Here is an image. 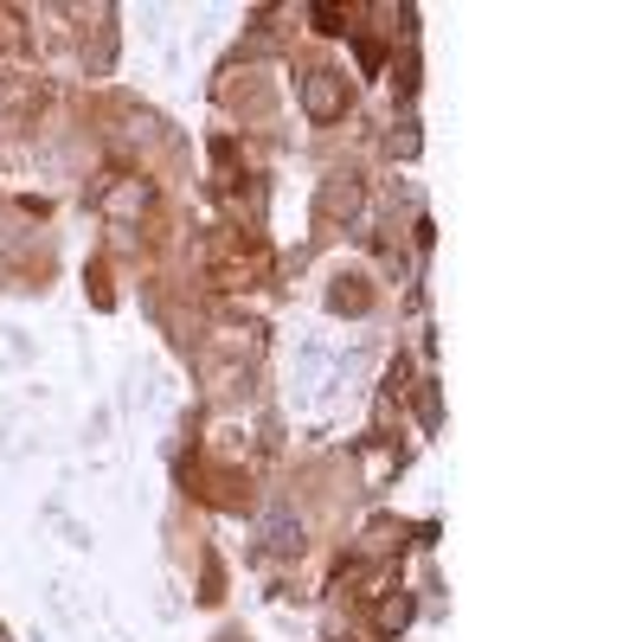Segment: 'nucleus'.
I'll return each instance as SVG.
<instances>
[{
  "label": "nucleus",
  "mask_w": 642,
  "mask_h": 642,
  "mask_svg": "<svg viewBox=\"0 0 642 642\" xmlns=\"http://www.w3.org/2000/svg\"><path fill=\"white\" fill-rule=\"evenodd\" d=\"M302 97H309V116H315V123L341 116V103H348V90H341V77L335 72H315L309 84H302Z\"/></svg>",
  "instance_id": "obj_1"
},
{
  "label": "nucleus",
  "mask_w": 642,
  "mask_h": 642,
  "mask_svg": "<svg viewBox=\"0 0 642 642\" xmlns=\"http://www.w3.org/2000/svg\"><path fill=\"white\" fill-rule=\"evenodd\" d=\"M354 206H360V187H354V180H348V187H341V180H335V187H328V200H322V213H328V218L354 213Z\"/></svg>",
  "instance_id": "obj_2"
}]
</instances>
